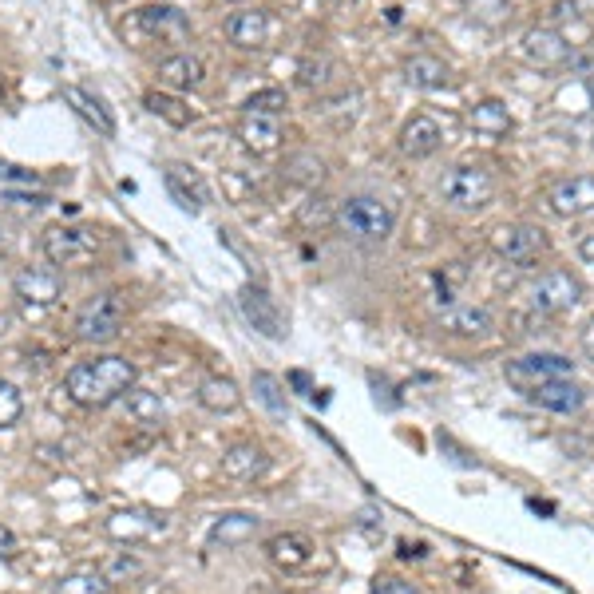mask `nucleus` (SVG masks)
<instances>
[{
	"instance_id": "obj_42",
	"label": "nucleus",
	"mask_w": 594,
	"mask_h": 594,
	"mask_svg": "<svg viewBox=\"0 0 594 594\" xmlns=\"http://www.w3.org/2000/svg\"><path fill=\"white\" fill-rule=\"evenodd\" d=\"M286 381H290V389H297V393H313V381H309V373H305V369H294Z\"/></svg>"
},
{
	"instance_id": "obj_4",
	"label": "nucleus",
	"mask_w": 594,
	"mask_h": 594,
	"mask_svg": "<svg viewBox=\"0 0 594 594\" xmlns=\"http://www.w3.org/2000/svg\"><path fill=\"white\" fill-rule=\"evenodd\" d=\"M44 254L52 266L64 270H84L99 254V238L84 226H48L44 230Z\"/></svg>"
},
{
	"instance_id": "obj_21",
	"label": "nucleus",
	"mask_w": 594,
	"mask_h": 594,
	"mask_svg": "<svg viewBox=\"0 0 594 594\" xmlns=\"http://www.w3.org/2000/svg\"><path fill=\"white\" fill-rule=\"evenodd\" d=\"M226 36H230V44H238V48H262L266 36H270V20H266V12H258V8H242V12H234V16L226 20Z\"/></svg>"
},
{
	"instance_id": "obj_1",
	"label": "nucleus",
	"mask_w": 594,
	"mask_h": 594,
	"mask_svg": "<svg viewBox=\"0 0 594 594\" xmlns=\"http://www.w3.org/2000/svg\"><path fill=\"white\" fill-rule=\"evenodd\" d=\"M135 385V365L127 357H96V361H80L68 369L64 389L76 404L84 408H107L111 400L127 396Z\"/></svg>"
},
{
	"instance_id": "obj_20",
	"label": "nucleus",
	"mask_w": 594,
	"mask_h": 594,
	"mask_svg": "<svg viewBox=\"0 0 594 594\" xmlns=\"http://www.w3.org/2000/svg\"><path fill=\"white\" fill-rule=\"evenodd\" d=\"M60 278L52 270H20L16 274V297L24 305H56L60 301Z\"/></svg>"
},
{
	"instance_id": "obj_19",
	"label": "nucleus",
	"mask_w": 594,
	"mask_h": 594,
	"mask_svg": "<svg viewBox=\"0 0 594 594\" xmlns=\"http://www.w3.org/2000/svg\"><path fill=\"white\" fill-rule=\"evenodd\" d=\"M238 139H242L254 155H266V151H274V147L282 143V119L246 111V119L238 123Z\"/></svg>"
},
{
	"instance_id": "obj_40",
	"label": "nucleus",
	"mask_w": 594,
	"mask_h": 594,
	"mask_svg": "<svg viewBox=\"0 0 594 594\" xmlns=\"http://www.w3.org/2000/svg\"><path fill=\"white\" fill-rule=\"evenodd\" d=\"M373 594H420L412 583H404V579H377L373 583Z\"/></svg>"
},
{
	"instance_id": "obj_3",
	"label": "nucleus",
	"mask_w": 594,
	"mask_h": 594,
	"mask_svg": "<svg viewBox=\"0 0 594 594\" xmlns=\"http://www.w3.org/2000/svg\"><path fill=\"white\" fill-rule=\"evenodd\" d=\"M123 40L131 48L183 44V40H191V20L171 4H143L131 12V20H123Z\"/></svg>"
},
{
	"instance_id": "obj_37",
	"label": "nucleus",
	"mask_w": 594,
	"mask_h": 594,
	"mask_svg": "<svg viewBox=\"0 0 594 594\" xmlns=\"http://www.w3.org/2000/svg\"><path fill=\"white\" fill-rule=\"evenodd\" d=\"M468 278V270H464V262H452V266H444V270H436L432 274V282H436V297L444 301V305H452V294H456V286Z\"/></svg>"
},
{
	"instance_id": "obj_13",
	"label": "nucleus",
	"mask_w": 594,
	"mask_h": 594,
	"mask_svg": "<svg viewBox=\"0 0 594 594\" xmlns=\"http://www.w3.org/2000/svg\"><path fill=\"white\" fill-rule=\"evenodd\" d=\"M551 210L559 218H579V214H591L594 210V175H575V179H563L551 195Z\"/></svg>"
},
{
	"instance_id": "obj_10",
	"label": "nucleus",
	"mask_w": 594,
	"mask_h": 594,
	"mask_svg": "<svg viewBox=\"0 0 594 594\" xmlns=\"http://www.w3.org/2000/svg\"><path fill=\"white\" fill-rule=\"evenodd\" d=\"M492 246L495 254H503L507 262L531 266L547 250V234L539 226H527V222H507V226H495L492 230Z\"/></svg>"
},
{
	"instance_id": "obj_45",
	"label": "nucleus",
	"mask_w": 594,
	"mask_h": 594,
	"mask_svg": "<svg viewBox=\"0 0 594 594\" xmlns=\"http://www.w3.org/2000/svg\"><path fill=\"white\" fill-rule=\"evenodd\" d=\"M583 353H587V357L594 361V321L587 325V329H583Z\"/></svg>"
},
{
	"instance_id": "obj_35",
	"label": "nucleus",
	"mask_w": 594,
	"mask_h": 594,
	"mask_svg": "<svg viewBox=\"0 0 594 594\" xmlns=\"http://www.w3.org/2000/svg\"><path fill=\"white\" fill-rule=\"evenodd\" d=\"M290 107V99H286V92L282 88H266V92H254V96L246 99V111H254V115H282Z\"/></svg>"
},
{
	"instance_id": "obj_23",
	"label": "nucleus",
	"mask_w": 594,
	"mask_h": 594,
	"mask_svg": "<svg viewBox=\"0 0 594 594\" xmlns=\"http://www.w3.org/2000/svg\"><path fill=\"white\" fill-rule=\"evenodd\" d=\"M64 99H68V103H72V107H76V111H80V115L96 127L99 135H107V139L115 135V115H111V107H107L96 92H88V88H76V84H72V88H64Z\"/></svg>"
},
{
	"instance_id": "obj_38",
	"label": "nucleus",
	"mask_w": 594,
	"mask_h": 594,
	"mask_svg": "<svg viewBox=\"0 0 594 594\" xmlns=\"http://www.w3.org/2000/svg\"><path fill=\"white\" fill-rule=\"evenodd\" d=\"M333 210H337V206H333L329 198L313 195L301 210H297V222H301V226H325V222L333 218Z\"/></svg>"
},
{
	"instance_id": "obj_24",
	"label": "nucleus",
	"mask_w": 594,
	"mask_h": 594,
	"mask_svg": "<svg viewBox=\"0 0 594 594\" xmlns=\"http://www.w3.org/2000/svg\"><path fill=\"white\" fill-rule=\"evenodd\" d=\"M155 527H163V519H155V515H147V511H115V515L107 519V535H111V539H123V543H139V539H147Z\"/></svg>"
},
{
	"instance_id": "obj_28",
	"label": "nucleus",
	"mask_w": 594,
	"mask_h": 594,
	"mask_svg": "<svg viewBox=\"0 0 594 594\" xmlns=\"http://www.w3.org/2000/svg\"><path fill=\"white\" fill-rule=\"evenodd\" d=\"M472 127H476L480 135H488V139H499V135L511 131V111H507L499 99H484V103L472 107Z\"/></svg>"
},
{
	"instance_id": "obj_41",
	"label": "nucleus",
	"mask_w": 594,
	"mask_h": 594,
	"mask_svg": "<svg viewBox=\"0 0 594 594\" xmlns=\"http://www.w3.org/2000/svg\"><path fill=\"white\" fill-rule=\"evenodd\" d=\"M12 555H16V535H12V527L0 523V559H12Z\"/></svg>"
},
{
	"instance_id": "obj_8",
	"label": "nucleus",
	"mask_w": 594,
	"mask_h": 594,
	"mask_svg": "<svg viewBox=\"0 0 594 594\" xmlns=\"http://www.w3.org/2000/svg\"><path fill=\"white\" fill-rule=\"evenodd\" d=\"M571 373H575V361H567V357H559V353H531V357L507 361V369H503L507 385L523 396L531 393V389H539V385H547V381L571 377Z\"/></svg>"
},
{
	"instance_id": "obj_17",
	"label": "nucleus",
	"mask_w": 594,
	"mask_h": 594,
	"mask_svg": "<svg viewBox=\"0 0 594 594\" xmlns=\"http://www.w3.org/2000/svg\"><path fill=\"white\" fill-rule=\"evenodd\" d=\"M440 325H444L452 337H484V333H492L495 317L488 305L468 301V305H448L444 317H440Z\"/></svg>"
},
{
	"instance_id": "obj_16",
	"label": "nucleus",
	"mask_w": 594,
	"mask_h": 594,
	"mask_svg": "<svg viewBox=\"0 0 594 594\" xmlns=\"http://www.w3.org/2000/svg\"><path fill=\"white\" fill-rule=\"evenodd\" d=\"M440 143H444V131H440V123L428 119V115H412V119L404 123V131H400V151H404L408 159H428V155L440 151Z\"/></svg>"
},
{
	"instance_id": "obj_32",
	"label": "nucleus",
	"mask_w": 594,
	"mask_h": 594,
	"mask_svg": "<svg viewBox=\"0 0 594 594\" xmlns=\"http://www.w3.org/2000/svg\"><path fill=\"white\" fill-rule=\"evenodd\" d=\"M254 396L274 412V416H290V400L282 393V381L274 373H254Z\"/></svg>"
},
{
	"instance_id": "obj_29",
	"label": "nucleus",
	"mask_w": 594,
	"mask_h": 594,
	"mask_svg": "<svg viewBox=\"0 0 594 594\" xmlns=\"http://www.w3.org/2000/svg\"><path fill=\"white\" fill-rule=\"evenodd\" d=\"M143 103H147V111H151V115H159V119H163V123H171V127H187V123L195 119V111H191L183 99L167 96V92H147Z\"/></svg>"
},
{
	"instance_id": "obj_31",
	"label": "nucleus",
	"mask_w": 594,
	"mask_h": 594,
	"mask_svg": "<svg viewBox=\"0 0 594 594\" xmlns=\"http://www.w3.org/2000/svg\"><path fill=\"white\" fill-rule=\"evenodd\" d=\"M127 412L139 424H163V416H167L159 393H147V389H127Z\"/></svg>"
},
{
	"instance_id": "obj_9",
	"label": "nucleus",
	"mask_w": 594,
	"mask_h": 594,
	"mask_svg": "<svg viewBox=\"0 0 594 594\" xmlns=\"http://www.w3.org/2000/svg\"><path fill=\"white\" fill-rule=\"evenodd\" d=\"M238 309H242V317H246V325L254 329V333H262L266 341H286V317H282V309H278V301L266 294L262 286H242L238 290Z\"/></svg>"
},
{
	"instance_id": "obj_18",
	"label": "nucleus",
	"mask_w": 594,
	"mask_h": 594,
	"mask_svg": "<svg viewBox=\"0 0 594 594\" xmlns=\"http://www.w3.org/2000/svg\"><path fill=\"white\" fill-rule=\"evenodd\" d=\"M527 400H535L539 408H547V412H579L583 404H587V393L571 381V377H559V381H547V385H539V389H531Z\"/></svg>"
},
{
	"instance_id": "obj_30",
	"label": "nucleus",
	"mask_w": 594,
	"mask_h": 594,
	"mask_svg": "<svg viewBox=\"0 0 594 594\" xmlns=\"http://www.w3.org/2000/svg\"><path fill=\"white\" fill-rule=\"evenodd\" d=\"M282 175H286L290 183H297V187H317V183L325 179V163H321L317 155L301 151V155H290V159H286Z\"/></svg>"
},
{
	"instance_id": "obj_7",
	"label": "nucleus",
	"mask_w": 594,
	"mask_h": 594,
	"mask_svg": "<svg viewBox=\"0 0 594 594\" xmlns=\"http://www.w3.org/2000/svg\"><path fill=\"white\" fill-rule=\"evenodd\" d=\"M579 301H583V282H579L571 270H551V274H543V278L527 290V305H531V313H539V317L567 313V309H575Z\"/></svg>"
},
{
	"instance_id": "obj_12",
	"label": "nucleus",
	"mask_w": 594,
	"mask_h": 594,
	"mask_svg": "<svg viewBox=\"0 0 594 594\" xmlns=\"http://www.w3.org/2000/svg\"><path fill=\"white\" fill-rule=\"evenodd\" d=\"M519 48H523L527 64H535V68H559V64L571 60V44H567V36L555 32V28H531Z\"/></svg>"
},
{
	"instance_id": "obj_15",
	"label": "nucleus",
	"mask_w": 594,
	"mask_h": 594,
	"mask_svg": "<svg viewBox=\"0 0 594 594\" xmlns=\"http://www.w3.org/2000/svg\"><path fill=\"white\" fill-rule=\"evenodd\" d=\"M266 468H270V456H266L258 444H250V440L230 444V448L222 452V476H226V480L246 484V480H258Z\"/></svg>"
},
{
	"instance_id": "obj_27",
	"label": "nucleus",
	"mask_w": 594,
	"mask_h": 594,
	"mask_svg": "<svg viewBox=\"0 0 594 594\" xmlns=\"http://www.w3.org/2000/svg\"><path fill=\"white\" fill-rule=\"evenodd\" d=\"M238 385L230 381V377H206L202 385H198V404L202 408H210V412H234L238 408Z\"/></svg>"
},
{
	"instance_id": "obj_5",
	"label": "nucleus",
	"mask_w": 594,
	"mask_h": 594,
	"mask_svg": "<svg viewBox=\"0 0 594 594\" xmlns=\"http://www.w3.org/2000/svg\"><path fill=\"white\" fill-rule=\"evenodd\" d=\"M127 321V301L123 294H96L76 313V337L80 341H115Z\"/></svg>"
},
{
	"instance_id": "obj_39",
	"label": "nucleus",
	"mask_w": 594,
	"mask_h": 594,
	"mask_svg": "<svg viewBox=\"0 0 594 594\" xmlns=\"http://www.w3.org/2000/svg\"><path fill=\"white\" fill-rule=\"evenodd\" d=\"M20 412H24V400H20V393H16L8 381H0V428L16 424V420H20Z\"/></svg>"
},
{
	"instance_id": "obj_26",
	"label": "nucleus",
	"mask_w": 594,
	"mask_h": 594,
	"mask_svg": "<svg viewBox=\"0 0 594 594\" xmlns=\"http://www.w3.org/2000/svg\"><path fill=\"white\" fill-rule=\"evenodd\" d=\"M404 80L412 88H444L452 80V68L444 60H436V56H412L404 64Z\"/></svg>"
},
{
	"instance_id": "obj_14",
	"label": "nucleus",
	"mask_w": 594,
	"mask_h": 594,
	"mask_svg": "<svg viewBox=\"0 0 594 594\" xmlns=\"http://www.w3.org/2000/svg\"><path fill=\"white\" fill-rule=\"evenodd\" d=\"M258 527H262L258 515H250V511H226V515H218L210 523L206 543L210 547H242V543H250L258 535Z\"/></svg>"
},
{
	"instance_id": "obj_2",
	"label": "nucleus",
	"mask_w": 594,
	"mask_h": 594,
	"mask_svg": "<svg viewBox=\"0 0 594 594\" xmlns=\"http://www.w3.org/2000/svg\"><path fill=\"white\" fill-rule=\"evenodd\" d=\"M333 222L353 242H385L396 226V210L393 202L377 195H349L337 202Z\"/></svg>"
},
{
	"instance_id": "obj_34",
	"label": "nucleus",
	"mask_w": 594,
	"mask_h": 594,
	"mask_svg": "<svg viewBox=\"0 0 594 594\" xmlns=\"http://www.w3.org/2000/svg\"><path fill=\"white\" fill-rule=\"evenodd\" d=\"M99 575L111 583V587H119V583H127V579H139L143 575V563L135 559V555H115V559H107L103 567H99Z\"/></svg>"
},
{
	"instance_id": "obj_36",
	"label": "nucleus",
	"mask_w": 594,
	"mask_h": 594,
	"mask_svg": "<svg viewBox=\"0 0 594 594\" xmlns=\"http://www.w3.org/2000/svg\"><path fill=\"white\" fill-rule=\"evenodd\" d=\"M329 72H333L329 60H321V56L313 60V56H309V60L297 64V84H301V88H325V84H329Z\"/></svg>"
},
{
	"instance_id": "obj_11",
	"label": "nucleus",
	"mask_w": 594,
	"mask_h": 594,
	"mask_svg": "<svg viewBox=\"0 0 594 594\" xmlns=\"http://www.w3.org/2000/svg\"><path fill=\"white\" fill-rule=\"evenodd\" d=\"M163 183H167V195L175 198L183 210H191V214H198L210 202V183L198 175L195 167H187V163L163 167Z\"/></svg>"
},
{
	"instance_id": "obj_47",
	"label": "nucleus",
	"mask_w": 594,
	"mask_h": 594,
	"mask_svg": "<svg viewBox=\"0 0 594 594\" xmlns=\"http://www.w3.org/2000/svg\"><path fill=\"white\" fill-rule=\"evenodd\" d=\"M337 4H353V0H337Z\"/></svg>"
},
{
	"instance_id": "obj_44",
	"label": "nucleus",
	"mask_w": 594,
	"mask_h": 594,
	"mask_svg": "<svg viewBox=\"0 0 594 594\" xmlns=\"http://www.w3.org/2000/svg\"><path fill=\"white\" fill-rule=\"evenodd\" d=\"M579 254H583V262H591L594 266V234H587V238L579 242Z\"/></svg>"
},
{
	"instance_id": "obj_22",
	"label": "nucleus",
	"mask_w": 594,
	"mask_h": 594,
	"mask_svg": "<svg viewBox=\"0 0 594 594\" xmlns=\"http://www.w3.org/2000/svg\"><path fill=\"white\" fill-rule=\"evenodd\" d=\"M309 555H313V543H309L305 535H297V531H282V535H274V539L266 543V559H270L274 567H282V571L305 567Z\"/></svg>"
},
{
	"instance_id": "obj_46",
	"label": "nucleus",
	"mask_w": 594,
	"mask_h": 594,
	"mask_svg": "<svg viewBox=\"0 0 594 594\" xmlns=\"http://www.w3.org/2000/svg\"><path fill=\"white\" fill-rule=\"evenodd\" d=\"M587 96H591V107H594V76H587Z\"/></svg>"
},
{
	"instance_id": "obj_43",
	"label": "nucleus",
	"mask_w": 594,
	"mask_h": 594,
	"mask_svg": "<svg viewBox=\"0 0 594 594\" xmlns=\"http://www.w3.org/2000/svg\"><path fill=\"white\" fill-rule=\"evenodd\" d=\"M8 198L20 202V206H44L48 202V195H24V191H8Z\"/></svg>"
},
{
	"instance_id": "obj_25",
	"label": "nucleus",
	"mask_w": 594,
	"mask_h": 594,
	"mask_svg": "<svg viewBox=\"0 0 594 594\" xmlns=\"http://www.w3.org/2000/svg\"><path fill=\"white\" fill-rule=\"evenodd\" d=\"M159 80H163L167 88H175V92L198 88V84H202V60H198V56H187V52L167 56V60L159 64Z\"/></svg>"
},
{
	"instance_id": "obj_33",
	"label": "nucleus",
	"mask_w": 594,
	"mask_h": 594,
	"mask_svg": "<svg viewBox=\"0 0 594 594\" xmlns=\"http://www.w3.org/2000/svg\"><path fill=\"white\" fill-rule=\"evenodd\" d=\"M111 583L99 575V571H72L56 583V594H107Z\"/></svg>"
},
{
	"instance_id": "obj_6",
	"label": "nucleus",
	"mask_w": 594,
	"mask_h": 594,
	"mask_svg": "<svg viewBox=\"0 0 594 594\" xmlns=\"http://www.w3.org/2000/svg\"><path fill=\"white\" fill-rule=\"evenodd\" d=\"M495 195V179L492 171L484 167H452L444 179H440V198L456 210H480L488 206Z\"/></svg>"
}]
</instances>
